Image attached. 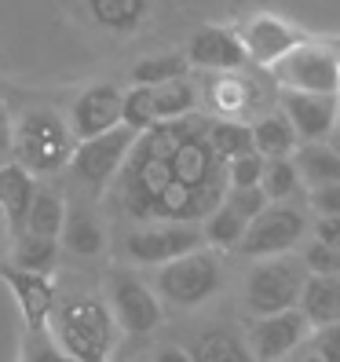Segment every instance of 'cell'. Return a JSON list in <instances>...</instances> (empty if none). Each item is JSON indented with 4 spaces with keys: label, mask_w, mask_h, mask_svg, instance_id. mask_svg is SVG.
<instances>
[{
    "label": "cell",
    "mask_w": 340,
    "mask_h": 362,
    "mask_svg": "<svg viewBox=\"0 0 340 362\" xmlns=\"http://www.w3.org/2000/svg\"><path fill=\"white\" fill-rule=\"evenodd\" d=\"M282 362H340V322L333 326H318L315 337H307L293 355Z\"/></svg>",
    "instance_id": "4dcf8cb0"
},
{
    "label": "cell",
    "mask_w": 340,
    "mask_h": 362,
    "mask_svg": "<svg viewBox=\"0 0 340 362\" xmlns=\"http://www.w3.org/2000/svg\"><path fill=\"white\" fill-rule=\"evenodd\" d=\"M333 136H336V143H340V117H336V132H333Z\"/></svg>",
    "instance_id": "7bdbcfd3"
},
{
    "label": "cell",
    "mask_w": 340,
    "mask_h": 362,
    "mask_svg": "<svg viewBox=\"0 0 340 362\" xmlns=\"http://www.w3.org/2000/svg\"><path fill=\"white\" fill-rule=\"evenodd\" d=\"M151 362H194V358H190V351L180 348V344H158L151 351Z\"/></svg>",
    "instance_id": "60d3db41"
},
{
    "label": "cell",
    "mask_w": 340,
    "mask_h": 362,
    "mask_svg": "<svg viewBox=\"0 0 340 362\" xmlns=\"http://www.w3.org/2000/svg\"><path fill=\"white\" fill-rule=\"evenodd\" d=\"M62 223H66V194H62V187L52 180H37L33 205L18 234H37V238L62 242Z\"/></svg>",
    "instance_id": "44dd1931"
},
{
    "label": "cell",
    "mask_w": 340,
    "mask_h": 362,
    "mask_svg": "<svg viewBox=\"0 0 340 362\" xmlns=\"http://www.w3.org/2000/svg\"><path fill=\"white\" fill-rule=\"evenodd\" d=\"M238 37H242L249 59L260 62V66H271L274 59H282V55L293 52L296 45H304L300 30H293L289 23H282V18H274V15H267V11L245 18L242 30H238Z\"/></svg>",
    "instance_id": "ac0fdd59"
},
{
    "label": "cell",
    "mask_w": 340,
    "mask_h": 362,
    "mask_svg": "<svg viewBox=\"0 0 340 362\" xmlns=\"http://www.w3.org/2000/svg\"><path fill=\"white\" fill-rule=\"evenodd\" d=\"M311 279V271L300 257H267V264H257L245 274L242 286V308L249 318H264V315H279L300 308L304 286Z\"/></svg>",
    "instance_id": "5b68a950"
},
{
    "label": "cell",
    "mask_w": 340,
    "mask_h": 362,
    "mask_svg": "<svg viewBox=\"0 0 340 362\" xmlns=\"http://www.w3.org/2000/svg\"><path fill=\"white\" fill-rule=\"evenodd\" d=\"M245 337H249V348L257 355V362H282L311 337V318L300 308L264 315V318H252Z\"/></svg>",
    "instance_id": "7c38bea8"
},
{
    "label": "cell",
    "mask_w": 340,
    "mask_h": 362,
    "mask_svg": "<svg viewBox=\"0 0 340 362\" xmlns=\"http://www.w3.org/2000/svg\"><path fill=\"white\" fill-rule=\"evenodd\" d=\"M139 340H143V337H129V344H121V348L110 355V362H151V351H146Z\"/></svg>",
    "instance_id": "ab89813d"
},
{
    "label": "cell",
    "mask_w": 340,
    "mask_h": 362,
    "mask_svg": "<svg viewBox=\"0 0 340 362\" xmlns=\"http://www.w3.org/2000/svg\"><path fill=\"white\" fill-rule=\"evenodd\" d=\"M252 139H257V151L264 158H293L300 151V132H296V124L289 121V114L282 110H267L264 117L252 121Z\"/></svg>",
    "instance_id": "603a6c76"
},
{
    "label": "cell",
    "mask_w": 340,
    "mask_h": 362,
    "mask_svg": "<svg viewBox=\"0 0 340 362\" xmlns=\"http://www.w3.org/2000/svg\"><path fill=\"white\" fill-rule=\"evenodd\" d=\"M279 106L289 114L296 124L300 139L307 143H322L326 136L336 132V117H340V92H300V88H282Z\"/></svg>",
    "instance_id": "4fadbf2b"
},
{
    "label": "cell",
    "mask_w": 340,
    "mask_h": 362,
    "mask_svg": "<svg viewBox=\"0 0 340 362\" xmlns=\"http://www.w3.org/2000/svg\"><path fill=\"white\" fill-rule=\"evenodd\" d=\"M315 238H322L326 245H333L340 252V216H318L315 220Z\"/></svg>",
    "instance_id": "f35d334b"
},
{
    "label": "cell",
    "mask_w": 340,
    "mask_h": 362,
    "mask_svg": "<svg viewBox=\"0 0 340 362\" xmlns=\"http://www.w3.org/2000/svg\"><path fill=\"white\" fill-rule=\"evenodd\" d=\"M296 168H300L304 187H326L340 180V146H326V143H307L296 151Z\"/></svg>",
    "instance_id": "d4e9b609"
},
{
    "label": "cell",
    "mask_w": 340,
    "mask_h": 362,
    "mask_svg": "<svg viewBox=\"0 0 340 362\" xmlns=\"http://www.w3.org/2000/svg\"><path fill=\"white\" fill-rule=\"evenodd\" d=\"M336 146H340V143H336Z\"/></svg>",
    "instance_id": "ee69618b"
},
{
    "label": "cell",
    "mask_w": 340,
    "mask_h": 362,
    "mask_svg": "<svg viewBox=\"0 0 340 362\" xmlns=\"http://www.w3.org/2000/svg\"><path fill=\"white\" fill-rule=\"evenodd\" d=\"M201 245H209L201 223H132L121 234V257L139 267L172 264Z\"/></svg>",
    "instance_id": "ba28073f"
},
{
    "label": "cell",
    "mask_w": 340,
    "mask_h": 362,
    "mask_svg": "<svg viewBox=\"0 0 340 362\" xmlns=\"http://www.w3.org/2000/svg\"><path fill=\"white\" fill-rule=\"evenodd\" d=\"M154 289L168 308L194 311L223 289V257L216 245H201L172 264H161L154 274Z\"/></svg>",
    "instance_id": "277c9868"
},
{
    "label": "cell",
    "mask_w": 340,
    "mask_h": 362,
    "mask_svg": "<svg viewBox=\"0 0 340 362\" xmlns=\"http://www.w3.org/2000/svg\"><path fill=\"white\" fill-rule=\"evenodd\" d=\"M18 362H77V358L52 337V329H26V337H23V358H18Z\"/></svg>",
    "instance_id": "d6a6232c"
},
{
    "label": "cell",
    "mask_w": 340,
    "mask_h": 362,
    "mask_svg": "<svg viewBox=\"0 0 340 362\" xmlns=\"http://www.w3.org/2000/svg\"><path fill=\"white\" fill-rule=\"evenodd\" d=\"M33 190H37V176L26 173L23 165H0V205H4L8 220H11V238L26 223V212L33 205Z\"/></svg>",
    "instance_id": "7402d4cb"
},
{
    "label": "cell",
    "mask_w": 340,
    "mask_h": 362,
    "mask_svg": "<svg viewBox=\"0 0 340 362\" xmlns=\"http://www.w3.org/2000/svg\"><path fill=\"white\" fill-rule=\"evenodd\" d=\"M300 311L311 318V326L340 322V274H311L300 296Z\"/></svg>",
    "instance_id": "cb8c5ba5"
},
{
    "label": "cell",
    "mask_w": 340,
    "mask_h": 362,
    "mask_svg": "<svg viewBox=\"0 0 340 362\" xmlns=\"http://www.w3.org/2000/svg\"><path fill=\"white\" fill-rule=\"evenodd\" d=\"M139 139L136 129H129V124H117V129L102 132L95 139H81L77 151H74V161L66 165V176L77 190H84V198H102L106 190H110V183L117 180L124 158H129L132 143Z\"/></svg>",
    "instance_id": "8992f818"
},
{
    "label": "cell",
    "mask_w": 340,
    "mask_h": 362,
    "mask_svg": "<svg viewBox=\"0 0 340 362\" xmlns=\"http://www.w3.org/2000/svg\"><path fill=\"white\" fill-rule=\"evenodd\" d=\"M0 279L8 282L18 308H23L26 329H48V315L59 300V286L52 282V274L26 271V267H18L11 260H0Z\"/></svg>",
    "instance_id": "5bb4252c"
},
{
    "label": "cell",
    "mask_w": 340,
    "mask_h": 362,
    "mask_svg": "<svg viewBox=\"0 0 340 362\" xmlns=\"http://www.w3.org/2000/svg\"><path fill=\"white\" fill-rule=\"evenodd\" d=\"M300 260L307 264L311 274H340V252L333 245H326L322 238H311L300 252Z\"/></svg>",
    "instance_id": "d590c367"
},
{
    "label": "cell",
    "mask_w": 340,
    "mask_h": 362,
    "mask_svg": "<svg viewBox=\"0 0 340 362\" xmlns=\"http://www.w3.org/2000/svg\"><path fill=\"white\" fill-rule=\"evenodd\" d=\"M201 230H205V242L209 245H216V249H238L242 238H245V230H249V220L238 216L230 205H220V209H212L209 216L201 220Z\"/></svg>",
    "instance_id": "f1b7e54d"
},
{
    "label": "cell",
    "mask_w": 340,
    "mask_h": 362,
    "mask_svg": "<svg viewBox=\"0 0 340 362\" xmlns=\"http://www.w3.org/2000/svg\"><path fill=\"white\" fill-rule=\"evenodd\" d=\"M209 136H212V146L235 161L242 154H252L257 151V139H252V124L245 121H230V117H209Z\"/></svg>",
    "instance_id": "83f0119b"
},
{
    "label": "cell",
    "mask_w": 340,
    "mask_h": 362,
    "mask_svg": "<svg viewBox=\"0 0 340 362\" xmlns=\"http://www.w3.org/2000/svg\"><path fill=\"white\" fill-rule=\"evenodd\" d=\"M264 173H267V158H264L260 151L227 161V180H230V187H260V183H264Z\"/></svg>",
    "instance_id": "836d02e7"
},
{
    "label": "cell",
    "mask_w": 340,
    "mask_h": 362,
    "mask_svg": "<svg viewBox=\"0 0 340 362\" xmlns=\"http://www.w3.org/2000/svg\"><path fill=\"white\" fill-rule=\"evenodd\" d=\"M227 158L212 146L209 117L187 114L139 132L102 194L121 223H201L227 194Z\"/></svg>",
    "instance_id": "6da1fadb"
},
{
    "label": "cell",
    "mask_w": 340,
    "mask_h": 362,
    "mask_svg": "<svg viewBox=\"0 0 340 362\" xmlns=\"http://www.w3.org/2000/svg\"><path fill=\"white\" fill-rule=\"evenodd\" d=\"M307 205L318 212V216H340V180L326 183V187H315L307 194Z\"/></svg>",
    "instance_id": "74e56055"
},
{
    "label": "cell",
    "mask_w": 340,
    "mask_h": 362,
    "mask_svg": "<svg viewBox=\"0 0 340 362\" xmlns=\"http://www.w3.org/2000/svg\"><path fill=\"white\" fill-rule=\"evenodd\" d=\"M11 161H15V114L8 95L0 92V165H11Z\"/></svg>",
    "instance_id": "8d00e7d4"
},
{
    "label": "cell",
    "mask_w": 340,
    "mask_h": 362,
    "mask_svg": "<svg viewBox=\"0 0 340 362\" xmlns=\"http://www.w3.org/2000/svg\"><path fill=\"white\" fill-rule=\"evenodd\" d=\"M187 59H190V66L212 70V74H235V70H245L252 62L245 45H242V37L235 30H223V26H201V30L190 33Z\"/></svg>",
    "instance_id": "9a60e30c"
},
{
    "label": "cell",
    "mask_w": 340,
    "mask_h": 362,
    "mask_svg": "<svg viewBox=\"0 0 340 362\" xmlns=\"http://www.w3.org/2000/svg\"><path fill=\"white\" fill-rule=\"evenodd\" d=\"M66 114H70L77 143L117 129V124H124V92H121V84H114V81L84 84V88L70 99Z\"/></svg>",
    "instance_id": "8fae6325"
},
{
    "label": "cell",
    "mask_w": 340,
    "mask_h": 362,
    "mask_svg": "<svg viewBox=\"0 0 340 362\" xmlns=\"http://www.w3.org/2000/svg\"><path fill=\"white\" fill-rule=\"evenodd\" d=\"M81 18L106 37H136L154 11V0H77Z\"/></svg>",
    "instance_id": "e0dca14e"
},
{
    "label": "cell",
    "mask_w": 340,
    "mask_h": 362,
    "mask_svg": "<svg viewBox=\"0 0 340 362\" xmlns=\"http://www.w3.org/2000/svg\"><path fill=\"white\" fill-rule=\"evenodd\" d=\"M11 114H15V165H23L37 180L66 173L77 151L70 114L40 95H23V106L11 103Z\"/></svg>",
    "instance_id": "7a4b0ae2"
},
{
    "label": "cell",
    "mask_w": 340,
    "mask_h": 362,
    "mask_svg": "<svg viewBox=\"0 0 340 362\" xmlns=\"http://www.w3.org/2000/svg\"><path fill=\"white\" fill-rule=\"evenodd\" d=\"M124 124L136 132H146L158 124V114H154V92L151 84H132L124 92Z\"/></svg>",
    "instance_id": "1f68e13d"
},
{
    "label": "cell",
    "mask_w": 340,
    "mask_h": 362,
    "mask_svg": "<svg viewBox=\"0 0 340 362\" xmlns=\"http://www.w3.org/2000/svg\"><path fill=\"white\" fill-rule=\"evenodd\" d=\"M187 351L194 362H257V355L249 348V337L235 326H227V322L194 333Z\"/></svg>",
    "instance_id": "ffe728a7"
},
{
    "label": "cell",
    "mask_w": 340,
    "mask_h": 362,
    "mask_svg": "<svg viewBox=\"0 0 340 362\" xmlns=\"http://www.w3.org/2000/svg\"><path fill=\"white\" fill-rule=\"evenodd\" d=\"M271 77L282 88L300 92H340V55L333 48H322L315 40H304L282 59L271 62Z\"/></svg>",
    "instance_id": "30bf717a"
},
{
    "label": "cell",
    "mask_w": 340,
    "mask_h": 362,
    "mask_svg": "<svg viewBox=\"0 0 340 362\" xmlns=\"http://www.w3.org/2000/svg\"><path fill=\"white\" fill-rule=\"evenodd\" d=\"M154 92V114L158 121H176V117H187V114H198V88L194 81H168V84H151Z\"/></svg>",
    "instance_id": "484cf974"
},
{
    "label": "cell",
    "mask_w": 340,
    "mask_h": 362,
    "mask_svg": "<svg viewBox=\"0 0 340 362\" xmlns=\"http://www.w3.org/2000/svg\"><path fill=\"white\" fill-rule=\"evenodd\" d=\"M190 70L187 52H161V55H143L132 66V84H168L180 81Z\"/></svg>",
    "instance_id": "4316f807"
},
{
    "label": "cell",
    "mask_w": 340,
    "mask_h": 362,
    "mask_svg": "<svg viewBox=\"0 0 340 362\" xmlns=\"http://www.w3.org/2000/svg\"><path fill=\"white\" fill-rule=\"evenodd\" d=\"M62 249L77 260H92L106 252V227L95 216L92 198L66 202V223H62Z\"/></svg>",
    "instance_id": "d6986e66"
},
{
    "label": "cell",
    "mask_w": 340,
    "mask_h": 362,
    "mask_svg": "<svg viewBox=\"0 0 340 362\" xmlns=\"http://www.w3.org/2000/svg\"><path fill=\"white\" fill-rule=\"evenodd\" d=\"M304 234H307V212H304V205L271 202L260 216L249 223L238 252L249 257V260L282 257V252H289L293 245H300Z\"/></svg>",
    "instance_id": "9c48e42d"
},
{
    "label": "cell",
    "mask_w": 340,
    "mask_h": 362,
    "mask_svg": "<svg viewBox=\"0 0 340 362\" xmlns=\"http://www.w3.org/2000/svg\"><path fill=\"white\" fill-rule=\"evenodd\" d=\"M267 92H274V88H264L260 77L252 81L242 70H235V74H212V81H209V103H212V110H216L220 117H230V121L252 117V114L260 110V103L267 99Z\"/></svg>",
    "instance_id": "2e32d148"
},
{
    "label": "cell",
    "mask_w": 340,
    "mask_h": 362,
    "mask_svg": "<svg viewBox=\"0 0 340 362\" xmlns=\"http://www.w3.org/2000/svg\"><path fill=\"white\" fill-rule=\"evenodd\" d=\"M8 252H11V220L0 205V260H8Z\"/></svg>",
    "instance_id": "b9f144b4"
},
{
    "label": "cell",
    "mask_w": 340,
    "mask_h": 362,
    "mask_svg": "<svg viewBox=\"0 0 340 362\" xmlns=\"http://www.w3.org/2000/svg\"><path fill=\"white\" fill-rule=\"evenodd\" d=\"M48 329L77 362H110L121 333L106 293H95L88 286L59 289V300L48 315Z\"/></svg>",
    "instance_id": "3957f363"
},
{
    "label": "cell",
    "mask_w": 340,
    "mask_h": 362,
    "mask_svg": "<svg viewBox=\"0 0 340 362\" xmlns=\"http://www.w3.org/2000/svg\"><path fill=\"white\" fill-rule=\"evenodd\" d=\"M102 293L110 300V311L117 318V326L124 337H151L161 329L165 322V300L158 296L154 286H146L132 267L114 264L106 267V279H102Z\"/></svg>",
    "instance_id": "52a82bcc"
},
{
    "label": "cell",
    "mask_w": 340,
    "mask_h": 362,
    "mask_svg": "<svg viewBox=\"0 0 340 362\" xmlns=\"http://www.w3.org/2000/svg\"><path fill=\"white\" fill-rule=\"evenodd\" d=\"M223 205H230L238 216H245V220L252 223V220H257L260 212L271 205V198L264 194V187H227Z\"/></svg>",
    "instance_id": "e575fe53"
},
{
    "label": "cell",
    "mask_w": 340,
    "mask_h": 362,
    "mask_svg": "<svg viewBox=\"0 0 340 362\" xmlns=\"http://www.w3.org/2000/svg\"><path fill=\"white\" fill-rule=\"evenodd\" d=\"M300 168L293 158H267V173H264V194L271 202H293L296 190H300Z\"/></svg>",
    "instance_id": "f546056e"
}]
</instances>
